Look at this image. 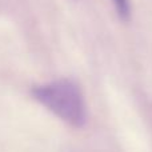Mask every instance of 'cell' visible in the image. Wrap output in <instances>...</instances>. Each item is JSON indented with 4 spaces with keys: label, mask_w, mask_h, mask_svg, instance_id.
I'll list each match as a JSON object with an SVG mask.
<instances>
[{
    "label": "cell",
    "mask_w": 152,
    "mask_h": 152,
    "mask_svg": "<svg viewBox=\"0 0 152 152\" xmlns=\"http://www.w3.org/2000/svg\"><path fill=\"white\" fill-rule=\"evenodd\" d=\"M31 95L39 104L75 129L87 126L88 111L80 86L72 79H58L34 86Z\"/></svg>",
    "instance_id": "6da1fadb"
},
{
    "label": "cell",
    "mask_w": 152,
    "mask_h": 152,
    "mask_svg": "<svg viewBox=\"0 0 152 152\" xmlns=\"http://www.w3.org/2000/svg\"><path fill=\"white\" fill-rule=\"evenodd\" d=\"M119 19L121 21H129L131 19V4L129 0H112Z\"/></svg>",
    "instance_id": "7a4b0ae2"
}]
</instances>
